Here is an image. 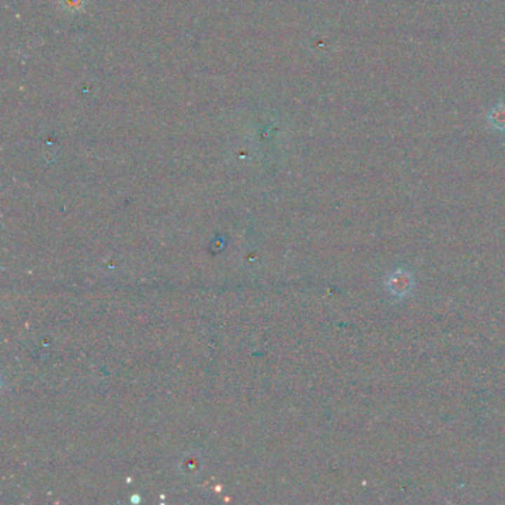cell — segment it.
Listing matches in <instances>:
<instances>
[{"label":"cell","mask_w":505,"mask_h":505,"mask_svg":"<svg viewBox=\"0 0 505 505\" xmlns=\"http://www.w3.org/2000/svg\"><path fill=\"white\" fill-rule=\"evenodd\" d=\"M410 283L412 278L409 277L408 273L403 271H396L390 278H389V289L391 290V294L394 295H400V294H408V290H410Z\"/></svg>","instance_id":"1"},{"label":"cell","mask_w":505,"mask_h":505,"mask_svg":"<svg viewBox=\"0 0 505 505\" xmlns=\"http://www.w3.org/2000/svg\"><path fill=\"white\" fill-rule=\"evenodd\" d=\"M489 123L495 129H505V105H498L489 113Z\"/></svg>","instance_id":"2"}]
</instances>
